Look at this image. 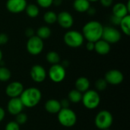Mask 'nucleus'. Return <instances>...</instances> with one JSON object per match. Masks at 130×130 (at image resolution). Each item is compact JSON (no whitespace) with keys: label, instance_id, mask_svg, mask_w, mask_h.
<instances>
[{"label":"nucleus","instance_id":"3","mask_svg":"<svg viewBox=\"0 0 130 130\" xmlns=\"http://www.w3.org/2000/svg\"><path fill=\"white\" fill-rule=\"evenodd\" d=\"M59 123L64 127L70 128L74 126L77 123V115L75 112L69 108H62L57 113Z\"/></svg>","mask_w":130,"mask_h":130},{"label":"nucleus","instance_id":"1","mask_svg":"<svg viewBox=\"0 0 130 130\" xmlns=\"http://www.w3.org/2000/svg\"><path fill=\"white\" fill-rule=\"evenodd\" d=\"M104 26L98 21H90L87 22L82 28V35L87 41L95 43L102 37Z\"/></svg>","mask_w":130,"mask_h":130},{"label":"nucleus","instance_id":"24","mask_svg":"<svg viewBox=\"0 0 130 130\" xmlns=\"http://www.w3.org/2000/svg\"><path fill=\"white\" fill-rule=\"evenodd\" d=\"M120 27L122 30V31L126 35H130V15L127 14L126 16L122 18L120 23Z\"/></svg>","mask_w":130,"mask_h":130},{"label":"nucleus","instance_id":"20","mask_svg":"<svg viewBox=\"0 0 130 130\" xmlns=\"http://www.w3.org/2000/svg\"><path fill=\"white\" fill-rule=\"evenodd\" d=\"M91 7V2L88 0H75L73 2L74 9L80 13H84Z\"/></svg>","mask_w":130,"mask_h":130},{"label":"nucleus","instance_id":"13","mask_svg":"<svg viewBox=\"0 0 130 130\" xmlns=\"http://www.w3.org/2000/svg\"><path fill=\"white\" fill-rule=\"evenodd\" d=\"M24 85L20 82H12L9 83L5 88V94L10 98H19L24 91Z\"/></svg>","mask_w":130,"mask_h":130},{"label":"nucleus","instance_id":"19","mask_svg":"<svg viewBox=\"0 0 130 130\" xmlns=\"http://www.w3.org/2000/svg\"><path fill=\"white\" fill-rule=\"evenodd\" d=\"M112 11H113V15L117 16V17H119L120 18L126 16L129 13L126 4L122 3V2H118V3L115 4L113 6Z\"/></svg>","mask_w":130,"mask_h":130},{"label":"nucleus","instance_id":"29","mask_svg":"<svg viewBox=\"0 0 130 130\" xmlns=\"http://www.w3.org/2000/svg\"><path fill=\"white\" fill-rule=\"evenodd\" d=\"M15 117H16L15 122H16L18 124H19L20 126L25 124V123H27V119H28L27 114H25V113H23V112L19 113L17 114Z\"/></svg>","mask_w":130,"mask_h":130},{"label":"nucleus","instance_id":"7","mask_svg":"<svg viewBox=\"0 0 130 130\" xmlns=\"http://www.w3.org/2000/svg\"><path fill=\"white\" fill-rule=\"evenodd\" d=\"M43 40L37 35H34L33 37H29L26 44L27 52L32 56H37L40 54L43 50Z\"/></svg>","mask_w":130,"mask_h":130},{"label":"nucleus","instance_id":"30","mask_svg":"<svg viewBox=\"0 0 130 130\" xmlns=\"http://www.w3.org/2000/svg\"><path fill=\"white\" fill-rule=\"evenodd\" d=\"M37 5L43 8H48L53 5V0H36Z\"/></svg>","mask_w":130,"mask_h":130},{"label":"nucleus","instance_id":"2","mask_svg":"<svg viewBox=\"0 0 130 130\" xmlns=\"http://www.w3.org/2000/svg\"><path fill=\"white\" fill-rule=\"evenodd\" d=\"M19 98L21 99L24 107L33 108L40 102L42 93L37 88L30 87L24 89Z\"/></svg>","mask_w":130,"mask_h":130},{"label":"nucleus","instance_id":"12","mask_svg":"<svg viewBox=\"0 0 130 130\" xmlns=\"http://www.w3.org/2000/svg\"><path fill=\"white\" fill-rule=\"evenodd\" d=\"M27 5V0H7L5 6L9 12L19 14L25 10Z\"/></svg>","mask_w":130,"mask_h":130},{"label":"nucleus","instance_id":"16","mask_svg":"<svg viewBox=\"0 0 130 130\" xmlns=\"http://www.w3.org/2000/svg\"><path fill=\"white\" fill-rule=\"evenodd\" d=\"M44 108L49 113L57 114L62 109L59 101L56 99H49L44 104Z\"/></svg>","mask_w":130,"mask_h":130},{"label":"nucleus","instance_id":"40","mask_svg":"<svg viewBox=\"0 0 130 130\" xmlns=\"http://www.w3.org/2000/svg\"><path fill=\"white\" fill-rule=\"evenodd\" d=\"M63 0H53V5H54L55 6H60L62 3Z\"/></svg>","mask_w":130,"mask_h":130},{"label":"nucleus","instance_id":"18","mask_svg":"<svg viewBox=\"0 0 130 130\" xmlns=\"http://www.w3.org/2000/svg\"><path fill=\"white\" fill-rule=\"evenodd\" d=\"M75 86L76 90L79 91L80 92H82L83 94L84 92L89 90L91 83L88 78L82 76L76 79V81L75 82Z\"/></svg>","mask_w":130,"mask_h":130},{"label":"nucleus","instance_id":"27","mask_svg":"<svg viewBox=\"0 0 130 130\" xmlns=\"http://www.w3.org/2000/svg\"><path fill=\"white\" fill-rule=\"evenodd\" d=\"M11 71L5 66H0V82H8L11 78Z\"/></svg>","mask_w":130,"mask_h":130},{"label":"nucleus","instance_id":"15","mask_svg":"<svg viewBox=\"0 0 130 130\" xmlns=\"http://www.w3.org/2000/svg\"><path fill=\"white\" fill-rule=\"evenodd\" d=\"M24 107L19 98H10L7 104V110L11 115L16 116L19 113L22 112Z\"/></svg>","mask_w":130,"mask_h":130},{"label":"nucleus","instance_id":"34","mask_svg":"<svg viewBox=\"0 0 130 130\" xmlns=\"http://www.w3.org/2000/svg\"><path fill=\"white\" fill-rule=\"evenodd\" d=\"M122 18H119V17H117L115 15H112L111 18H110V21L114 24V25H120V21H121Z\"/></svg>","mask_w":130,"mask_h":130},{"label":"nucleus","instance_id":"10","mask_svg":"<svg viewBox=\"0 0 130 130\" xmlns=\"http://www.w3.org/2000/svg\"><path fill=\"white\" fill-rule=\"evenodd\" d=\"M31 79L36 83H41L46 78L47 72L43 66L40 65H34L31 67L30 71Z\"/></svg>","mask_w":130,"mask_h":130},{"label":"nucleus","instance_id":"32","mask_svg":"<svg viewBox=\"0 0 130 130\" xmlns=\"http://www.w3.org/2000/svg\"><path fill=\"white\" fill-rule=\"evenodd\" d=\"M8 41V36L5 33H0V46L5 45Z\"/></svg>","mask_w":130,"mask_h":130},{"label":"nucleus","instance_id":"17","mask_svg":"<svg viewBox=\"0 0 130 130\" xmlns=\"http://www.w3.org/2000/svg\"><path fill=\"white\" fill-rule=\"evenodd\" d=\"M110 44L103 39H101L94 43V50L99 55H107L110 52Z\"/></svg>","mask_w":130,"mask_h":130},{"label":"nucleus","instance_id":"23","mask_svg":"<svg viewBox=\"0 0 130 130\" xmlns=\"http://www.w3.org/2000/svg\"><path fill=\"white\" fill-rule=\"evenodd\" d=\"M51 34H52L51 29L47 26H41L36 31V35L39 37L40 39H42L43 40L48 39L51 36Z\"/></svg>","mask_w":130,"mask_h":130},{"label":"nucleus","instance_id":"6","mask_svg":"<svg viewBox=\"0 0 130 130\" xmlns=\"http://www.w3.org/2000/svg\"><path fill=\"white\" fill-rule=\"evenodd\" d=\"M63 40L68 46L72 48H78L83 44L85 38L81 32L72 30L65 34Z\"/></svg>","mask_w":130,"mask_h":130},{"label":"nucleus","instance_id":"38","mask_svg":"<svg viewBox=\"0 0 130 130\" xmlns=\"http://www.w3.org/2000/svg\"><path fill=\"white\" fill-rule=\"evenodd\" d=\"M5 111L2 107H0V123L5 119Z\"/></svg>","mask_w":130,"mask_h":130},{"label":"nucleus","instance_id":"31","mask_svg":"<svg viewBox=\"0 0 130 130\" xmlns=\"http://www.w3.org/2000/svg\"><path fill=\"white\" fill-rule=\"evenodd\" d=\"M5 130H20V125L15 121L8 122L5 127Z\"/></svg>","mask_w":130,"mask_h":130},{"label":"nucleus","instance_id":"28","mask_svg":"<svg viewBox=\"0 0 130 130\" xmlns=\"http://www.w3.org/2000/svg\"><path fill=\"white\" fill-rule=\"evenodd\" d=\"M107 83L104 78H99L95 82V88L97 89V91H104L107 87Z\"/></svg>","mask_w":130,"mask_h":130},{"label":"nucleus","instance_id":"8","mask_svg":"<svg viewBox=\"0 0 130 130\" xmlns=\"http://www.w3.org/2000/svg\"><path fill=\"white\" fill-rule=\"evenodd\" d=\"M47 75L53 82L60 83L65 79L66 76V68L59 63L52 65L49 69Z\"/></svg>","mask_w":130,"mask_h":130},{"label":"nucleus","instance_id":"42","mask_svg":"<svg viewBox=\"0 0 130 130\" xmlns=\"http://www.w3.org/2000/svg\"><path fill=\"white\" fill-rule=\"evenodd\" d=\"M90 2H98L99 0H88Z\"/></svg>","mask_w":130,"mask_h":130},{"label":"nucleus","instance_id":"5","mask_svg":"<svg viewBox=\"0 0 130 130\" xmlns=\"http://www.w3.org/2000/svg\"><path fill=\"white\" fill-rule=\"evenodd\" d=\"M113 123V117L112 113L106 110L98 112L94 118V124L98 129L101 130L110 129Z\"/></svg>","mask_w":130,"mask_h":130},{"label":"nucleus","instance_id":"4","mask_svg":"<svg viewBox=\"0 0 130 130\" xmlns=\"http://www.w3.org/2000/svg\"><path fill=\"white\" fill-rule=\"evenodd\" d=\"M82 102L85 108L94 110L101 104V96L97 91L89 89L82 94Z\"/></svg>","mask_w":130,"mask_h":130},{"label":"nucleus","instance_id":"11","mask_svg":"<svg viewBox=\"0 0 130 130\" xmlns=\"http://www.w3.org/2000/svg\"><path fill=\"white\" fill-rule=\"evenodd\" d=\"M104 79L107 83L112 85H120L124 79L123 74L118 69H111L106 72L104 75Z\"/></svg>","mask_w":130,"mask_h":130},{"label":"nucleus","instance_id":"36","mask_svg":"<svg viewBox=\"0 0 130 130\" xmlns=\"http://www.w3.org/2000/svg\"><path fill=\"white\" fill-rule=\"evenodd\" d=\"M24 34H25V36L27 37H28V38L31 37H33L34 35V30L33 28H31V27H28V28H27L25 30Z\"/></svg>","mask_w":130,"mask_h":130},{"label":"nucleus","instance_id":"35","mask_svg":"<svg viewBox=\"0 0 130 130\" xmlns=\"http://www.w3.org/2000/svg\"><path fill=\"white\" fill-rule=\"evenodd\" d=\"M59 102H60V104H61L62 108H69V107L70 101L68 100V98L62 99V100H61V101H59Z\"/></svg>","mask_w":130,"mask_h":130},{"label":"nucleus","instance_id":"22","mask_svg":"<svg viewBox=\"0 0 130 130\" xmlns=\"http://www.w3.org/2000/svg\"><path fill=\"white\" fill-rule=\"evenodd\" d=\"M25 12L27 14V15L31 18H37L39 15L40 13V9L37 5L35 4H29L27 5L26 8H25Z\"/></svg>","mask_w":130,"mask_h":130},{"label":"nucleus","instance_id":"14","mask_svg":"<svg viewBox=\"0 0 130 130\" xmlns=\"http://www.w3.org/2000/svg\"><path fill=\"white\" fill-rule=\"evenodd\" d=\"M60 27L65 29H69L74 24V18L72 15L66 11H62L57 14V21Z\"/></svg>","mask_w":130,"mask_h":130},{"label":"nucleus","instance_id":"39","mask_svg":"<svg viewBox=\"0 0 130 130\" xmlns=\"http://www.w3.org/2000/svg\"><path fill=\"white\" fill-rule=\"evenodd\" d=\"M86 12H88V14L89 15H94V14H95V13H96V10H95L94 8L90 7V8L88 9V11H87Z\"/></svg>","mask_w":130,"mask_h":130},{"label":"nucleus","instance_id":"25","mask_svg":"<svg viewBox=\"0 0 130 130\" xmlns=\"http://www.w3.org/2000/svg\"><path fill=\"white\" fill-rule=\"evenodd\" d=\"M46 61L52 65L58 64L60 62V56L59 55L58 53H56L55 51L48 52L46 53Z\"/></svg>","mask_w":130,"mask_h":130},{"label":"nucleus","instance_id":"21","mask_svg":"<svg viewBox=\"0 0 130 130\" xmlns=\"http://www.w3.org/2000/svg\"><path fill=\"white\" fill-rule=\"evenodd\" d=\"M82 93L76 90L75 88L70 91L68 94V100L70 101V103H73V104L80 103L82 101Z\"/></svg>","mask_w":130,"mask_h":130},{"label":"nucleus","instance_id":"33","mask_svg":"<svg viewBox=\"0 0 130 130\" xmlns=\"http://www.w3.org/2000/svg\"><path fill=\"white\" fill-rule=\"evenodd\" d=\"M99 1H100L101 4L105 8L110 7L113 5V0H99Z\"/></svg>","mask_w":130,"mask_h":130},{"label":"nucleus","instance_id":"43","mask_svg":"<svg viewBox=\"0 0 130 130\" xmlns=\"http://www.w3.org/2000/svg\"><path fill=\"white\" fill-rule=\"evenodd\" d=\"M104 130H110V129H104Z\"/></svg>","mask_w":130,"mask_h":130},{"label":"nucleus","instance_id":"41","mask_svg":"<svg viewBox=\"0 0 130 130\" xmlns=\"http://www.w3.org/2000/svg\"><path fill=\"white\" fill-rule=\"evenodd\" d=\"M2 58H3V53H2V51L0 49V62L2 61Z\"/></svg>","mask_w":130,"mask_h":130},{"label":"nucleus","instance_id":"26","mask_svg":"<svg viewBox=\"0 0 130 130\" xmlns=\"http://www.w3.org/2000/svg\"><path fill=\"white\" fill-rule=\"evenodd\" d=\"M43 21L48 24H53L57 21V14L53 11H48L43 14Z\"/></svg>","mask_w":130,"mask_h":130},{"label":"nucleus","instance_id":"37","mask_svg":"<svg viewBox=\"0 0 130 130\" xmlns=\"http://www.w3.org/2000/svg\"><path fill=\"white\" fill-rule=\"evenodd\" d=\"M86 49L88 51H93V50H94V43L88 41V43H86Z\"/></svg>","mask_w":130,"mask_h":130},{"label":"nucleus","instance_id":"9","mask_svg":"<svg viewBox=\"0 0 130 130\" xmlns=\"http://www.w3.org/2000/svg\"><path fill=\"white\" fill-rule=\"evenodd\" d=\"M121 37L120 31L116 27L112 26L104 27L101 39L107 41L110 44H115L118 43L120 40Z\"/></svg>","mask_w":130,"mask_h":130}]
</instances>
